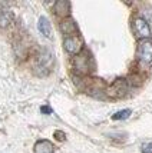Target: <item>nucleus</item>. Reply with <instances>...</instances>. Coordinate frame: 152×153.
Here are the masks:
<instances>
[{
	"mask_svg": "<svg viewBox=\"0 0 152 153\" xmlns=\"http://www.w3.org/2000/svg\"><path fill=\"white\" fill-rule=\"evenodd\" d=\"M138 59L145 63L149 65L152 62V42L151 40H142L138 45V52H136Z\"/></svg>",
	"mask_w": 152,
	"mask_h": 153,
	"instance_id": "1",
	"label": "nucleus"
},
{
	"mask_svg": "<svg viewBox=\"0 0 152 153\" xmlns=\"http://www.w3.org/2000/svg\"><path fill=\"white\" fill-rule=\"evenodd\" d=\"M63 47H65V50L67 53L78 54L83 47V42H82L79 36H69V37L66 36L65 40H63Z\"/></svg>",
	"mask_w": 152,
	"mask_h": 153,
	"instance_id": "2",
	"label": "nucleus"
},
{
	"mask_svg": "<svg viewBox=\"0 0 152 153\" xmlns=\"http://www.w3.org/2000/svg\"><path fill=\"white\" fill-rule=\"evenodd\" d=\"M133 32H135V34H136L138 37L146 40L149 36H151V27H149V25L146 23L145 19L138 17V19L133 20Z\"/></svg>",
	"mask_w": 152,
	"mask_h": 153,
	"instance_id": "3",
	"label": "nucleus"
},
{
	"mask_svg": "<svg viewBox=\"0 0 152 153\" xmlns=\"http://www.w3.org/2000/svg\"><path fill=\"white\" fill-rule=\"evenodd\" d=\"M52 63H53V56L50 53V50H43L39 56V60H37V69H43L45 70V74L50 70V67H52Z\"/></svg>",
	"mask_w": 152,
	"mask_h": 153,
	"instance_id": "4",
	"label": "nucleus"
},
{
	"mask_svg": "<svg viewBox=\"0 0 152 153\" xmlns=\"http://www.w3.org/2000/svg\"><path fill=\"white\" fill-rule=\"evenodd\" d=\"M60 30L65 34H67V37H69V36H73L78 32V26H76V23L72 19H65L60 23Z\"/></svg>",
	"mask_w": 152,
	"mask_h": 153,
	"instance_id": "5",
	"label": "nucleus"
},
{
	"mask_svg": "<svg viewBox=\"0 0 152 153\" xmlns=\"http://www.w3.org/2000/svg\"><path fill=\"white\" fill-rule=\"evenodd\" d=\"M34 153H55V147L49 140H39L34 145Z\"/></svg>",
	"mask_w": 152,
	"mask_h": 153,
	"instance_id": "6",
	"label": "nucleus"
},
{
	"mask_svg": "<svg viewBox=\"0 0 152 153\" xmlns=\"http://www.w3.org/2000/svg\"><path fill=\"white\" fill-rule=\"evenodd\" d=\"M37 27H39L40 33L43 34L45 37H50L52 36V27H50V22L45 17V16H42L39 19V25H37Z\"/></svg>",
	"mask_w": 152,
	"mask_h": 153,
	"instance_id": "7",
	"label": "nucleus"
},
{
	"mask_svg": "<svg viewBox=\"0 0 152 153\" xmlns=\"http://www.w3.org/2000/svg\"><path fill=\"white\" fill-rule=\"evenodd\" d=\"M70 10V3L69 1H58L55 3V12L60 16H66Z\"/></svg>",
	"mask_w": 152,
	"mask_h": 153,
	"instance_id": "8",
	"label": "nucleus"
},
{
	"mask_svg": "<svg viewBox=\"0 0 152 153\" xmlns=\"http://www.w3.org/2000/svg\"><path fill=\"white\" fill-rule=\"evenodd\" d=\"M88 56H78L76 57V60H75V66H76V69L78 70H80V72H86L88 70Z\"/></svg>",
	"mask_w": 152,
	"mask_h": 153,
	"instance_id": "9",
	"label": "nucleus"
},
{
	"mask_svg": "<svg viewBox=\"0 0 152 153\" xmlns=\"http://www.w3.org/2000/svg\"><path fill=\"white\" fill-rule=\"evenodd\" d=\"M12 13L9 10H3L0 9V27H6L10 22H12Z\"/></svg>",
	"mask_w": 152,
	"mask_h": 153,
	"instance_id": "10",
	"label": "nucleus"
},
{
	"mask_svg": "<svg viewBox=\"0 0 152 153\" xmlns=\"http://www.w3.org/2000/svg\"><path fill=\"white\" fill-rule=\"evenodd\" d=\"M129 114H131V110L129 109H125V110H119L116 113L112 116L113 120H121V119H128L129 117Z\"/></svg>",
	"mask_w": 152,
	"mask_h": 153,
	"instance_id": "11",
	"label": "nucleus"
},
{
	"mask_svg": "<svg viewBox=\"0 0 152 153\" xmlns=\"http://www.w3.org/2000/svg\"><path fill=\"white\" fill-rule=\"evenodd\" d=\"M142 153H152V142L144 145V147H142Z\"/></svg>",
	"mask_w": 152,
	"mask_h": 153,
	"instance_id": "12",
	"label": "nucleus"
},
{
	"mask_svg": "<svg viewBox=\"0 0 152 153\" xmlns=\"http://www.w3.org/2000/svg\"><path fill=\"white\" fill-rule=\"evenodd\" d=\"M40 112L42 113H52V109L47 106H43V107H40Z\"/></svg>",
	"mask_w": 152,
	"mask_h": 153,
	"instance_id": "13",
	"label": "nucleus"
}]
</instances>
